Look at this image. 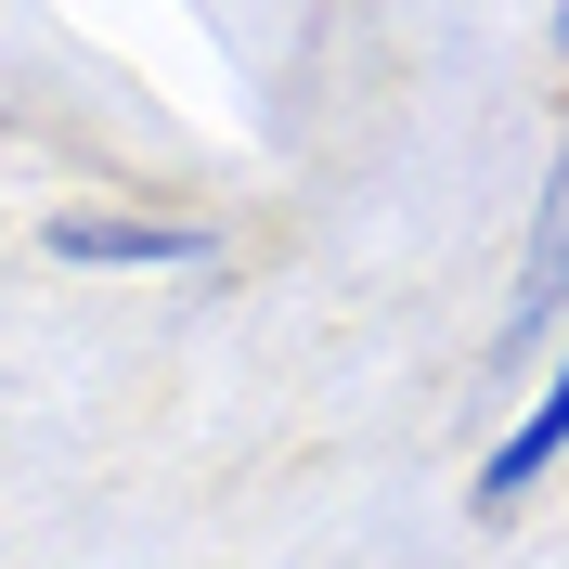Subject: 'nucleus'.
<instances>
[{"mask_svg":"<svg viewBox=\"0 0 569 569\" xmlns=\"http://www.w3.org/2000/svg\"><path fill=\"white\" fill-rule=\"evenodd\" d=\"M543 39H557V52H569V13H543Z\"/></svg>","mask_w":569,"mask_h":569,"instance_id":"obj_4","label":"nucleus"},{"mask_svg":"<svg viewBox=\"0 0 569 569\" xmlns=\"http://www.w3.org/2000/svg\"><path fill=\"white\" fill-rule=\"evenodd\" d=\"M557 466H569V337H557V362H543V389L518 401V427H505L492 453H479L466 505H479V518H518V505H531L543 479H557Z\"/></svg>","mask_w":569,"mask_h":569,"instance_id":"obj_3","label":"nucleus"},{"mask_svg":"<svg viewBox=\"0 0 569 569\" xmlns=\"http://www.w3.org/2000/svg\"><path fill=\"white\" fill-rule=\"evenodd\" d=\"M39 247L66 259V272H208L220 233L208 220H169V208H52Z\"/></svg>","mask_w":569,"mask_h":569,"instance_id":"obj_1","label":"nucleus"},{"mask_svg":"<svg viewBox=\"0 0 569 569\" xmlns=\"http://www.w3.org/2000/svg\"><path fill=\"white\" fill-rule=\"evenodd\" d=\"M557 337H569V130H557L543 194H531V247H518V298H505L492 362H531V350H557Z\"/></svg>","mask_w":569,"mask_h":569,"instance_id":"obj_2","label":"nucleus"}]
</instances>
